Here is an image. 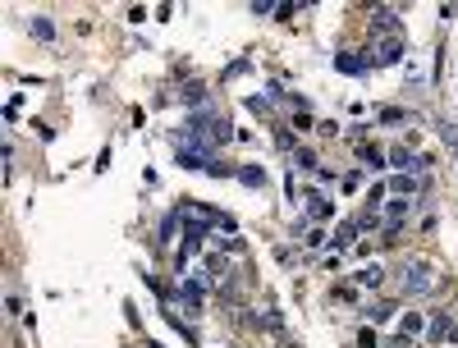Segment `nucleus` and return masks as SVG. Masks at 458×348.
Segmentation results:
<instances>
[{
	"label": "nucleus",
	"instance_id": "1",
	"mask_svg": "<svg viewBox=\"0 0 458 348\" xmlns=\"http://www.w3.org/2000/svg\"><path fill=\"white\" fill-rule=\"evenodd\" d=\"M229 133H234V129H229L225 115H207V110H197V115H188V120H183V138H188L193 147H202L207 156L229 138Z\"/></svg>",
	"mask_w": 458,
	"mask_h": 348
},
{
	"label": "nucleus",
	"instance_id": "2",
	"mask_svg": "<svg viewBox=\"0 0 458 348\" xmlns=\"http://www.w3.org/2000/svg\"><path fill=\"white\" fill-rule=\"evenodd\" d=\"M431 279H435V270H431V261H426V257H408L403 261V294L408 298L431 294Z\"/></svg>",
	"mask_w": 458,
	"mask_h": 348
},
{
	"label": "nucleus",
	"instance_id": "3",
	"mask_svg": "<svg viewBox=\"0 0 458 348\" xmlns=\"http://www.w3.org/2000/svg\"><path fill=\"white\" fill-rule=\"evenodd\" d=\"M362 60L367 64H394L403 60V37H376V42L362 46Z\"/></svg>",
	"mask_w": 458,
	"mask_h": 348
},
{
	"label": "nucleus",
	"instance_id": "4",
	"mask_svg": "<svg viewBox=\"0 0 458 348\" xmlns=\"http://www.w3.org/2000/svg\"><path fill=\"white\" fill-rule=\"evenodd\" d=\"M367 23H372V33H381V37H403V9L376 5L372 14H367Z\"/></svg>",
	"mask_w": 458,
	"mask_h": 348
},
{
	"label": "nucleus",
	"instance_id": "5",
	"mask_svg": "<svg viewBox=\"0 0 458 348\" xmlns=\"http://www.w3.org/2000/svg\"><path fill=\"white\" fill-rule=\"evenodd\" d=\"M426 340H431V344H458V325L440 312V316H431V321H426Z\"/></svg>",
	"mask_w": 458,
	"mask_h": 348
},
{
	"label": "nucleus",
	"instance_id": "6",
	"mask_svg": "<svg viewBox=\"0 0 458 348\" xmlns=\"http://www.w3.org/2000/svg\"><path fill=\"white\" fill-rule=\"evenodd\" d=\"M179 303H183V307H188V312H197V307H202V303H207V279H197V275H188V279H183V284H179Z\"/></svg>",
	"mask_w": 458,
	"mask_h": 348
},
{
	"label": "nucleus",
	"instance_id": "7",
	"mask_svg": "<svg viewBox=\"0 0 458 348\" xmlns=\"http://www.w3.org/2000/svg\"><path fill=\"white\" fill-rule=\"evenodd\" d=\"M389 170L394 174H413V170H422V156H417L413 147H389Z\"/></svg>",
	"mask_w": 458,
	"mask_h": 348
},
{
	"label": "nucleus",
	"instance_id": "8",
	"mask_svg": "<svg viewBox=\"0 0 458 348\" xmlns=\"http://www.w3.org/2000/svg\"><path fill=\"white\" fill-rule=\"evenodd\" d=\"M335 216V202L330 197H321V192H307V220L316 225V220H330Z\"/></svg>",
	"mask_w": 458,
	"mask_h": 348
},
{
	"label": "nucleus",
	"instance_id": "9",
	"mask_svg": "<svg viewBox=\"0 0 458 348\" xmlns=\"http://www.w3.org/2000/svg\"><path fill=\"white\" fill-rule=\"evenodd\" d=\"M335 69H339V74H367L372 64H367L362 55H353V51H339V55H335Z\"/></svg>",
	"mask_w": 458,
	"mask_h": 348
},
{
	"label": "nucleus",
	"instance_id": "10",
	"mask_svg": "<svg viewBox=\"0 0 458 348\" xmlns=\"http://www.w3.org/2000/svg\"><path fill=\"white\" fill-rule=\"evenodd\" d=\"M357 161H362V166H372V170H389V156L381 147H372V142H362V147H357Z\"/></svg>",
	"mask_w": 458,
	"mask_h": 348
},
{
	"label": "nucleus",
	"instance_id": "11",
	"mask_svg": "<svg viewBox=\"0 0 458 348\" xmlns=\"http://www.w3.org/2000/svg\"><path fill=\"white\" fill-rule=\"evenodd\" d=\"M408 211H413V202H408V197H394V202L385 207V225L399 229V220H408Z\"/></svg>",
	"mask_w": 458,
	"mask_h": 348
},
{
	"label": "nucleus",
	"instance_id": "12",
	"mask_svg": "<svg viewBox=\"0 0 458 348\" xmlns=\"http://www.w3.org/2000/svg\"><path fill=\"white\" fill-rule=\"evenodd\" d=\"M417 188H422V183H417L413 174H389V192H394V197H413Z\"/></svg>",
	"mask_w": 458,
	"mask_h": 348
},
{
	"label": "nucleus",
	"instance_id": "13",
	"mask_svg": "<svg viewBox=\"0 0 458 348\" xmlns=\"http://www.w3.org/2000/svg\"><path fill=\"white\" fill-rule=\"evenodd\" d=\"M357 234H362V225H357V220H344V225H339V234H335V243H330V248L339 253V248H348Z\"/></svg>",
	"mask_w": 458,
	"mask_h": 348
},
{
	"label": "nucleus",
	"instance_id": "14",
	"mask_svg": "<svg viewBox=\"0 0 458 348\" xmlns=\"http://www.w3.org/2000/svg\"><path fill=\"white\" fill-rule=\"evenodd\" d=\"M426 330V321L417 312H403V321H399V335H403V340H413V335H422Z\"/></svg>",
	"mask_w": 458,
	"mask_h": 348
},
{
	"label": "nucleus",
	"instance_id": "15",
	"mask_svg": "<svg viewBox=\"0 0 458 348\" xmlns=\"http://www.w3.org/2000/svg\"><path fill=\"white\" fill-rule=\"evenodd\" d=\"M381 279H385V266H362V270H357V284H362V289H376Z\"/></svg>",
	"mask_w": 458,
	"mask_h": 348
},
{
	"label": "nucleus",
	"instance_id": "16",
	"mask_svg": "<svg viewBox=\"0 0 458 348\" xmlns=\"http://www.w3.org/2000/svg\"><path fill=\"white\" fill-rule=\"evenodd\" d=\"M239 179L248 183V188H261V183H266V170L261 166H239Z\"/></svg>",
	"mask_w": 458,
	"mask_h": 348
},
{
	"label": "nucleus",
	"instance_id": "17",
	"mask_svg": "<svg viewBox=\"0 0 458 348\" xmlns=\"http://www.w3.org/2000/svg\"><path fill=\"white\" fill-rule=\"evenodd\" d=\"M435 129H440V138L450 142V151L458 156V129H454V120H445V115H440V120H435Z\"/></svg>",
	"mask_w": 458,
	"mask_h": 348
},
{
	"label": "nucleus",
	"instance_id": "18",
	"mask_svg": "<svg viewBox=\"0 0 458 348\" xmlns=\"http://www.w3.org/2000/svg\"><path fill=\"white\" fill-rule=\"evenodd\" d=\"M207 275H211V279H225V275H229V257H220V253L207 257Z\"/></svg>",
	"mask_w": 458,
	"mask_h": 348
},
{
	"label": "nucleus",
	"instance_id": "19",
	"mask_svg": "<svg viewBox=\"0 0 458 348\" xmlns=\"http://www.w3.org/2000/svg\"><path fill=\"white\" fill-rule=\"evenodd\" d=\"M385 316H394V298H376L372 303V321H385Z\"/></svg>",
	"mask_w": 458,
	"mask_h": 348
},
{
	"label": "nucleus",
	"instance_id": "20",
	"mask_svg": "<svg viewBox=\"0 0 458 348\" xmlns=\"http://www.w3.org/2000/svg\"><path fill=\"white\" fill-rule=\"evenodd\" d=\"M413 115L403 110V105H389V110H381V124H408Z\"/></svg>",
	"mask_w": 458,
	"mask_h": 348
},
{
	"label": "nucleus",
	"instance_id": "21",
	"mask_svg": "<svg viewBox=\"0 0 458 348\" xmlns=\"http://www.w3.org/2000/svg\"><path fill=\"white\" fill-rule=\"evenodd\" d=\"M33 37L51 42V37H55V23H51V18H33Z\"/></svg>",
	"mask_w": 458,
	"mask_h": 348
},
{
	"label": "nucleus",
	"instance_id": "22",
	"mask_svg": "<svg viewBox=\"0 0 458 348\" xmlns=\"http://www.w3.org/2000/svg\"><path fill=\"white\" fill-rule=\"evenodd\" d=\"M298 9H303V0H280V5H275V18H294Z\"/></svg>",
	"mask_w": 458,
	"mask_h": 348
},
{
	"label": "nucleus",
	"instance_id": "23",
	"mask_svg": "<svg viewBox=\"0 0 458 348\" xmlns=\"http://www.w3.org/2000/svg\"><path fill=\"white\" fill-rule=\"evenodd\" d=\"M330 298H335V303H357V294H353V284H339V289H335V294H330Z\"/></svg>",
	"mask_w": 458,
	"mask_h": 348
},
{
	"label": "nucleus",
	"instance_id": "24",
	"mask_svg": "<svg viewBox=\"0 0 458 348\" xmlns=\"http://www.w3.org/2000/svg\"><path fill=\"white\" fill-rule=\"evenodd\" d=\"M298 151V166H307V170H316V151L311 147H294Z\"/></svg>",
	"mask_w": 458,
	"mask_h": 348
},
{
	"label": "nucleus",
	"instance_id": "25",
	"mask_svg": "<svg viewBox=\"0 0 458 348\" xmlns=\"http://www.w3.org/2000/svg\"><path fill=\"white\" fill-rule=\"evenodd\" d=\"M357 348H376V330L367 325V330H357Z\"/></svg>",
	"mask_w": 458,
	"mask_h": 348
},
{
	"label": "nucleus",
	"instance_id": "26",
	"mask_svg": "<svg viewBox=\"0 0 458 348\" xmlns=\"http://www.w3.org/2000/svg\"><path fill=\"white\" fill-rule=\"evenodd\" d=\"M307 248H326V229H311V234H307Z\"/></svg>",
	"mask_w": 458,
	"mask_h": 348
}]
</instances>
